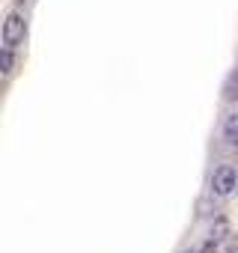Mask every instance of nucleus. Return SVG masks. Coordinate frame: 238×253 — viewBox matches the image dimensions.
I'll return each mask as SVG.
<instances>
[{"instance_id":"f257e3e1","label":"nucleus","mask_w":238,"mask_h":253,"mask_svg":"<svg viewBox=\"0 0 238 253\" xmlns=\"http://www.w3.org/2000/svg\"><path fill=\"white\" fill-rule=\"evenodd\" d=\"M211 191L217 194V197H232L235 191H238V170L232 167V164H223V167H217L214 170V176H211Z\"/></svg>"},{"instance_id":"f03ea898","label":"nucleus","mask_w":238,"mask_h":253,"mask_svg":"<svg viewBox=\"0 0 238 253\" xmlns=\"http://www.w3.org/2000/svg\"><path fill=\"white\" fill-rule=\"evenodd\" d=\"M24 33H27V24H24V18H21L18 12H12V15L3 21V42H6L9 48H15V45L24 39Z\"/></svg>"},{"instance_id":"7ed1b4c3","label":"nucleus","mask_w":238,"mask_h":253,"mask_svg":"<svg viewBox=\"0 0 238 253\" xmlns=\"http://www.w3.org/2000/svg\"><path fill=\"white\" fill-rule=\"evenodd\" d=\"M223 140L229 146H238V113H229L223 119Z\"/></svg>"},{"instance_id":"20e7f679","label":"nucleus","mask_w":238,"mask_h":253,"mask_svg":"<svg viewBox=\"0 0 238 253\" xmlns=\"http://www.w3.org/2000/svg\"><path fill=\"white\" fill-rule=\"evenodd\" d=\"M15 72V48L3 45L0 48V75H12Z\"/></svg>"},{"instance_id":"39448f33","label":"nucleus","mask_w":238,"mask_h":253,"mask_svg":"<svg viewBox=\"0 0 238 253\" xmlns=\"http://www.w3.org/2000/svg\"><path fill=\"white\" fill-rule=\"evenodd\" d=\"M223 98H226V101H238V69L226 78V84H223Z\"/></svg>"},{"instance_id":"423d86ee","label":"nucleus","mask_w":238,"mask_h":253,"mask_svg":"<svg viewBox=\"0 0 238 253\" xmlns=\"http://www.w3.org/2000/svg\"><path fill=\"white\" fill-rule=\"evenodd\" d=\"M197 253H217V247H214V241H205V244H202Z\"/></svg>"},{"instance_id":"0eeeda50","label":"nucleus","mask_w":238,"mask_h":253,"mask_svg":"<svg viewBox=\"0 0 238 253\" xmlns=\"http://www.w3.org/2000/svg\"><path fill=\"white\" fill-rule=\"evenodd\" d=\"M18 3H24V0H18Z\"/></svg>"}]
</instances>
